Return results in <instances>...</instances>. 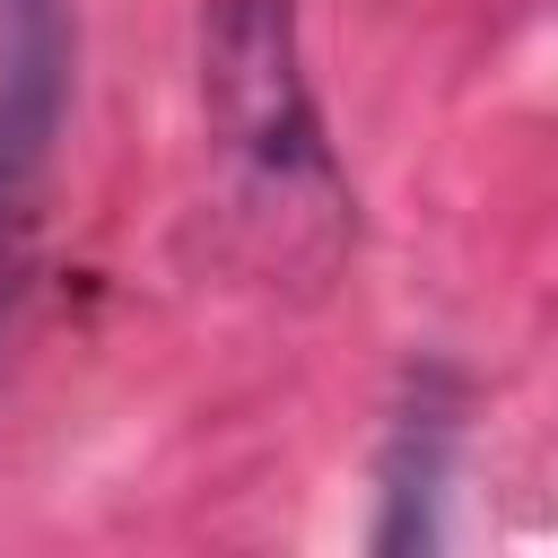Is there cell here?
<instances>
[{
  "instance_id": "1",
  "label": "cell",
  "mask_w": 558,
  "mask_h": 558,
  "mask_svg": "<svg viewBox=\"0 0 558 558\" xmlns=\"http://www.w3.org/2000/svg\"><path fill=\"white\" fill-rule=\"evenodd\" d=\"M201 105L218 140L279 192L331 183L323 113L296 61V0H209L201 17Z\"/></svg>"
},
{
  "instance_id": "2",
  "label": "cell",
  "mask_w": 558,
  "mask_h": 558,
  "mask_svg": "<svg viewBox=\"0 0 558 558\" xmlns=\"http://www.w3.org/2000/svg\"><path fill=\"white\" fill-rule=\"evenodd\" d=\"M78 70V9L70 0H0V323L44 218V183L70 122Z\"/></svg>"
}]
</instances>
